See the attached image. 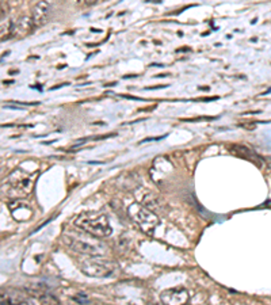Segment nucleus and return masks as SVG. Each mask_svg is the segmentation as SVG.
Here are the masks:
<instances>
[{
  "label": "nucleus",
  "instance_id": "nucleus-1",
  "mask_svg": "<svg viewBox=\"0 0 271 305\" xmlns=\"http://www.w3.org/2000/svg\"><path fill=\"white\" fill-rule=\"evenodd\" d=\"M62 242L68 248H71L72 251L79 252L83 255H89V257H102L107 252L109 247L107 244L98 238H95L93 235L85 234L81 231H65L62 234Z\"/></svg>",
  "mask_w": 271,
  "mask_h": 305
},
{
  "label": "nucleus",
  "instance_id": "nucleus-2",
  "mask_svg": "<svg viewBox=\"0 0 271 305\" xmlns=\"http://www.w3.org/2000/svg\"><path fill=\"white\" fill-rule=\"evenodd\" d=\"M75 225L80 228L83 232L93 235L98 239L110 236L113 230L106 214L101 212H83L76 217Z\"/></svg>",
  "mask_w": 271,
  "mask_h": 305
},
{
  "label": "nucleus",
  "instance_id": "nucleus-3",
  "mask_svg": "<svg viewBox=\"0 0 271 305\" xmlns=\"http://www.w3.org/2000/svg\"><path fill=\"white\" fill-rule=\"evenodd\" d=\"M38 171L27 173L22 168L15 170L7 179L6 183V194L13 199L25 198L33 190V185L36 181Z\"/></svg>",
  "mask_w": 271,
  "mask_h": 305
},
{
  "label": "nucleus",
  "instance_id": "nucleus-4",
  "mask_svg": "<svg viewBox=\"0 0 271 305\" xmlns=\"http://www.w3.org/2000/svg\"><path fill=\"white\" fill-rule=\"evenodd\" d=\"M81 273L94 278H109L116 274L118 266L110 259H103L101 257H91L81 261Z\"/></svg>",
  "mask_w": 271,
  "mask_h": 305
},
{
  "label": "nucleus",
  "instance_id": "nucleus-5",
  "mask_svg": "<svg viewBox=\"0 0 271 305\" xmlns=\"http://www.w3.org/2000/svg\"><path fill=\"white\" fill-rule=\"evenodd\" d=\"M128 214L148 235H153L155 230L160 224L159 217L140 203H132L128 208Z\"/></svg>",
  "mask_w": 271,
  "mask_h": 305
},
{
  "label": "nucleus",
  "instance_id": "nucleus-6",
  "mask_svg": "<svg viewBox=\"0 0 271 305\" xmlns=\"http://www.w3.org/2000/svg\"><path fill=\"white\" fill-rule=\"evenodd\" d=\"M190 298L189 290L185 287H171L160 294V300L163 305H186Z\"/></svg>",
  "mask_w": 271,
  "mask_h": 305
},
{
  "label": "nucleus",
  "instance_id": "nucleus-7",
  "mask_svg": "<svg viewBox=\"0 0 271 305\" xmlns=\"http://www.w3.org/2000/svg\"><path fill=\"white\" fill-rule=\"evenodd\" d=\"M0 305H34L30 297L15 289H0Z\"/></svg>",
  "mask_w": 271,
  "mask_h": 305
},
{
  "label": "nucleus",
  "instance_id": "nucleus-8",
  "mask_svg": "<svg viewBox=\"0 0 271 305\" xmlns=\"http://www.w3.org/2000/svg\"><path fill=\"white\" fill-rule=\"evenodd\" d=\"M50 13V6L46 2H38L34 7H33V13H31V19H33V25L34 29L36 27L44 26L48 22Z\"/></svg>",
  "mask_w": 271,
  "mask_h": 305
},
{
  "label": "nucleus",
  "instance_id": "nucleus-9",
  "mask_svg": "<svg viewBox=\"0 0 271 305\" xmlns=\"http://www.w3.org/2000/svg\"><path fill=\"white\" fill-rule=\"evenodd\" d=\"M34 29L33 25V19L29 15H22L21 18L17 19L13 23V31H11V37H23L29 34L31 30Z\"/></svg>",
  "mask_w": 271,
  "mask_h": 305
},
{
  "label": "nucleus",
  "instance_id": "nucleus-10",
  "mask_svg": "<svg viewBox=\"0 0 271 305\" xmlns=\"http://www.w3.org/2000/svg\"><path fill=\"white\" fill-rule=\"evenodd\" d=\"M10 210H11V214H13L14 218L18 220V221H26L33 216V210H31L30 205L21 202L18 199L10 205Z\"/></svg>",
  "mask_w": 271,
  "mask_h": 305
},
{
  "label": "nucleus",
  "instance_id": "nucleus-11",
  "mask_svg": "<svg viewBox=\"0 0 271 305\" xmlns=\"http://www.w3.org/2000/svg\"><path fill=\"white\" fill-rule=\"evenodd\" d=\"M231 149L235 152L236 155L241 156V158H245V159L248 160H252L253 163H256L260 167V160H259V158L256 156V154L253 152V150H251L248 148V146L245 145H241V144H236V145H232Z\"/></svg>",
  "mask_w": 271,
  "mask_h": 305
},
{
  "label": "nucleus",
  "instance_id": "nucleus-12",
  "mask_svg": "<svg viewBox=\"0 0 271 305\" xmlns=\"http://www.w3.org/2000/svg\"><path fill=\"white\" fill-rule=\"evenodd\" d=\"M13 23L10 19H5L0 22V41L6 40L11 37V31H13Z\"/></svg>",
  "mask_w": 271,
  "mask_h": 305
},
{
  "label": "nucleus",
  "instance_id": "nucleus-13",
  "mask_svg": "<svg viewBox=\"0 0 271 305\" xmlns=\"http://www.w3.org/2000/svg\"><path fill=\"white\" fill-rule=\"evenodd\" d=\"M186 305H187V304H186Z\"/></svg>",
  "mask_w": 271,
  "mask_h": 305
}]
</instances>
